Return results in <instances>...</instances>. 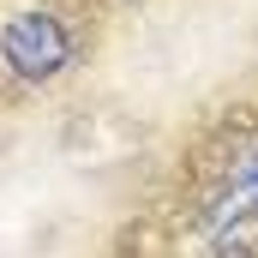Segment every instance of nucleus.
I'll return each instance as SVG.
<instances>
[{"instance_id":"f257e3e1","label":"nucleus","mask_w":258,"mask_h":258,"mask_svg":"<svg viewBox=\"0 0 258 258\" xmlns=\"http://www.w3.org/2000/svg\"><path fill=\"white\" fill-rule=\"evenodd\" d=\"M0 60L12 66L24 84H42V78H54L66 60H72V36H66V24L54 12H18L6 30H0Z\"/></svg>"},{"instance_id":"f03ea898","label":"nucleus","mask_w":258,"mask_h":258,"mask_svg":"<svg viewBox=\"0 0 258 258\" xmlns=\"http://www.w3.org/2000/svg\"><path fill=\"white\" fill-rule=\"evenodd\" d=\"M228 216H258V150L234 168L228 198H222V210H216V228H228Z\"/></svg>"},{"instance_id":"7ed1b4c3","label":"nucleus","mask_w":258,"mask_h":258,"mask_svg":"<svg viewBox=\"0 0 258 258\" xmlns=\"http://www.w3.org/2000/svg\"><path fill=\"white\" fill-rule=\"evenodd\" d=\"M216 258H258V252H246V246H222Z\"/></svg>"}]
</instances>
